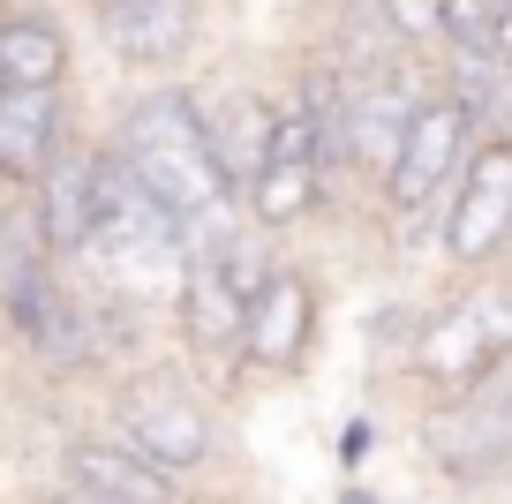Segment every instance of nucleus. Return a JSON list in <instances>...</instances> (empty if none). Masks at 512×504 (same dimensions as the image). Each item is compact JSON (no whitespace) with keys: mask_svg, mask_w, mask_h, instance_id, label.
Listing matches in <instances>:
<instances>
[{"mask_svg":"<svg viewBox=\"0 0 512 504\" xmlns=\"http://www.w3.org/2000/svg\"><path fill=\"white\" fill-rule=\"evenodd\" d=\"M68 83H76L68 16H53V0L0 8V91H68Z\"/></svg>","mask_w":512,"mask_h":504,"instance_id":"dca6fc26","label":"nucleus"},{"mask_svg":"<svg viewBox=\"0 0 512 504\" xmlns=\"http://www.w3.org/2000/svg\"><path fill=\"white\" fill-rule=\"evenodd\" d=\"M437 249L452 271H497L512 264V136H482L467 174L452 181L445 211H437Z\"/></svg>","mask_w":512,"mask_h":504,"instance_id":"1a4fd4ad","label":"nucleus"},{"mask_svg":"<svg viewBox=\"0 0 512 504\" xmlns=\"http://www.w3.org/2000/svg\"><path fill=\"white\" fill-rule=\"evenodd\" d=\"M189 271V234L174 226V211L159 196L136 189L121 158H98V219H91V241L76 249L68 279L83 294H106V301H128V309H166Z\"/></svg>","mask_w":512,"mask_h":504,"instance_id":"7ed1b4c3","label":"nucleus"},{"mask_svg":"<svg viewBox=\"0 0 512 504\" xmlns=\"http://www.w3.org/2000/svg\"><path fill=\"white\" fill-rule=\"evenodd\" d=\"M377 16H384V31L400 38L415 61H430V53H437V31H445V0H377Z\"/></svg>","mask_w":512,"mask_h":504,"instance_id":"6ab92c4d","label":"nucleus"},{"mask_svg":"<svg viewBox=\"0 0 512 504\" xmlns=\"http://www.w3.org/2000/svg\"><path fill=\"white\" fill-rule=\"evenodd\" d=\"M0 8H38V0H0Z\"/></svg>","mask_w":512,"mask_h":504,"instance_id":"393cba45","label":"nucleus"},{"mask_svg":"<svg viewBox=\"0 0 512 504\" xmlns=\"http://www.w3.org/2000/svg\"><path fill=\"white\" fill-rule=\"evenodd\" d=\"M437 46H497V0H445Z\"/></svg>","mask_w":512,"mask_h":504,"instance_id":"aec40b11","label":"nucleus"},{"mask_svg":"<svg viewBox=\"0 0 512 504\" xmlns=\"http://www.w3.org/2000/svg\"><path fill=\"white\" fill-rule=\"evenodd\" d=\"M196 121L211 136V158L226 166L234 189H249V174L264 166V128H272V98L249 91V83H189Z\"/></svg>","mask_w":512,"mask_h":504,"instance_id":"f3484780","label":"nucleus"},{"mask_svg":"<svg viewBox=\"0 0 512 504\" xmlns=\"http://www.w3.org/2000/svg\"><path fill=\"white\" fill-rule=\"evenodd\" d=\"M53 474L91 489L98 504H189V489L166 482L159 467H144L113 429H68L61 452H53Z\"/></svg>","mask_w":512,"mask_h":504,"instance_id":"4468645a","label":"nucleus"},{"mask_svg":"<svg viewBox=\"0 0 512 504\" xmlns=\"http://www.w3.org/2000/svg\"><path fill=\"white\" fill-rule=\"evenodd\" d=\"M98 158H106V136H68L53 151V166L31 181L23 211H31L38 241H46L53 264H76V249L91 241V219H98Z\"/></svg>","mask_w":512,"mask_h":504,"instance_id":"f8f14e48","label":"nucleus"},{"mask_svg":"<svg viewBox=\"0 0 512 504\" xmlns=\"http://www.w3.org/2000/svg\"><path fill=\"white\" fill-rule=\"evenodd\" d=\"M31 504H98V497H91V489H76V482H61V474H53V482L38 489Z\"/></svg>","mask_w":512,"mask_h":504,"instance_id":"412c9836","label":"nucleus"},{"mask_svg":"<svg viewBox=\"0 0 512 504\" xmlns=\"http://www.w3.org/2000/svg\"><path fill=\"white\" fill-rule=\"evenodd\" d=\"M422 91H430V68H422V61L392 68V76L347 83L339 128H347V174L362 181V189H377V181H384V166H392V151H400V136H407V121H415Z\"/></svg>","mask_w":512,"mask_h":504,"instance_id":"9b49d317","label":"nucleus"},{"mask_svg":"<svg viewBox=\"0 0 512 504\" xmlns=\"http://www.w3.org/2000/svg\"><path fill=\"white\" fill-rule=\"evenodd\" d=\"M339 504H384V497H377V489H362V482H347V489H339Z\"/></svg>","mask_w":512,"mask_h":504,"instance_id":"b1692460","label":"nucleus"},{"mask_svg":"<svg viewBox=\"0 0 512 504\" xmlns=\"http://www.w3.org/2000/svg\"><path fill=\"white\" fill-rule=\"evenodd\" d=\"M324 347V279L302 256H272V271L241 301L234 331V377L256 384H294Z\"/></svg>","mask_w":512,"mask_h":504,"instance_id":"423d86ee","label":"nucleus"},{"mask_svg":"<svg viewBox=\"0 0 512 504\" xmlns=\"http://www.w3.org/2000/svg\"><path fill=\"white\" fill-rule=\"evenodd\" d=\"M400 504H437V497H400Z\"/></svg>","mask_w":512,"mask_h":504,"instance_id":"a878e982","label":"nucleus"},{"mask_svg":"<svg viewBox=\"0 0 512 504\" xmlns=\"http://www.w3.org/2000/svg\"><path fill=\"white\" fill-rule=\"evenodd\" d=\"M241 286L219 271V256L189 249V271L174 286V354L189 369H211V377H234V331H241Z\"/></svg>","mask_w":512,"mask_h":504,"instance_id":"ddd939ff","label":"nucleus"},{"mask_svg":"<svg viewBox=\"0 0 512 504\" xmlns=\"http://www.w3.org/2000/svg\"><path fill=\"white\" fill-rule=\"evenodd\" d=\"M98 429H113L144 467H159L166 482H181V489L211 482V474L226 467L219 392H211V377H204V369H189L181 354H159V362L113 377L106 422H98Z\"/></svg>","mask_w":512,"mask_h":504,"instance_id":"20e7f679","label":"nucleus"},{"mask_svg":"<svg viewBox=\"0 0 512 504\" xmlns=\"http://www.w3.org/2000/svg\"><path fill=\"white\" fill-rule=\"evenodd\" d=\"M512 362V271H475L460 279L437 309L415 316V339L400 354V384L437 407V399H460L467 384L497 377Z\"/></svg>","mask_w":512,"mask_h":504,"instance_id":"39448f33","label":"nucleus"},{"mask_svg":"<svg viewBox=\"0 0 512 504\" xmlns=\"http://www.w3.org/2000/svg\"><path fill=\"white\" fill-rule=\"evenodd\" d=\"M0 347L53 392L76 377H98L91 294L46 256L23 196H0Z\"/></svg>","mask_w":512,"mask_h":504,"instance_id":"f03ea898","label":"nucleus"},{"mask_svg":"<svg viewBox=\"0 0 512 504\" xmlns=\"http://www.w3.org/2000/svg\"><path fill=\"white\" fill-rule=\"evenodd\" d=\"M475 143H482V136H475V121H467V113L452 106L445 91H422L415 121H407L400 151H392V166H384V181H377L384 219H392V226H407V234H422V226H430L437 211H445L452 181L467 174Z\"/></svg>","mask_w":512,"mask_h":504,"instance_id":"6e6552de","label":"nucleus"},{"mask_svg":"<svg viewBox=\"0 0 512 504\" xmlns=\"http://www.w3.org/2000/svg\"><path fill=\"white\" fill-rule=\"evenodd\" d=\"M91 31H98L113 68L174 76V68L196 61V46L211 31V8L204 0H106V8H91Z\"/></svg>","mask_w":512,"mask_h":504,"instance_id":"9d476101","label":"nucleus"},{"mask_svg":"<svg viewBox=\"0 0 512 504\" xmlns=\"http://www.w3.org/2000/svg\"><path fill=\"white\" fill-rule=\"evenodd\" d=\"M430 91H445L475 121V136H512V61L497 46H437Z\"/></svg>","mask_w":512,"mask_h":504,"instance_id":"a211bd4d","label":"nucleus"},{"mask_svg":"<svg viewBox=\"0 0 512 504\" xmlns=\"http://www.w3.org/2000/svg\"><path fill=\"white\" fill-rule=\"evenodd\" d=\"M415 452L452 489H505L512 482V362L415 414Z\"/></svg>","mask_w":512,"mask_h":504,"instance_id":"0eeeda50","label":"nucleus"},{"mask_svg":"<svg viewBox=\"0 0 512 504\" xmlns=\"http://www.w3.org/2000/svg\"><path fill=\"white\" fill-rule=\"evenodd\" d=\"M497 53L512 61V0H497Z\"/></svg>","mask_w":512,"mask_h":504,"instance_id":"5701e85b","label":"nucleus"},{"mask_svg":"<svg viewBox=\"0 0 512 504\" xmlns=\"http://www.w3.org/2000/svg\"><path fill=\"white\" fill-rule=\"evenodd\" d=\"M68 136H76L68 91H0V196H31Z\"/></svg>","mask_w":512,"mask_h":504,"instance_id":"2eb2a0df","label":"nucleus"},{"mask_svg":"<svg viewBox=\"0 0 512 504\" xmlns=\"http://www.w3.org/2000/svg\"><path fill=\"white\" fill-rule=\"evenodd\" d=\"M83 8H106V0H83Z\"/></svg>","mask_w":512,"mask_h":504,"instance_id":"bb28decb","label":"nucleus"},{"mask_svg":"<svg viewBox=\"0 0 512 504\" xmlns=\"http://www.w3.org/2000/svg\"><path fill=\"white\" fill-rule=\"evenodd\" d=\"M362 444H377V422H354V429H347V452H339V459H347V467H362Z\"/></svg>","mask_w":512,"mask_h":504,"instance_id":"4be33fe9","label":"nucleus"},{"mask_svg":"<svg viewBox=\"0 0 512 504\" xmlns=\"http://www.w3.org/2000/svg\"><path fill=\"white\" fill-rule=\"evenodd\" d=\"M106 143H113V158H121L128 174H136V189L174 211L189 249H211V241H226L241 226V189L226 181L219 158H211V136H204V121H196L189 83H159V91L121 98Z\"/></svg>","mask_w":512,"mask_h":504,"instance_id":"f257e3e1","label":"nucleus"}]
</instances>
